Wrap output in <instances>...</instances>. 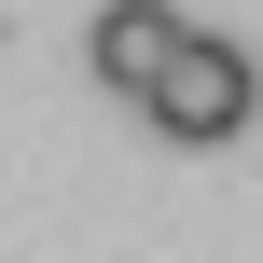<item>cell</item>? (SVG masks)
Listing matches in <instances>:
<instances>
[{
	"label": "cell",
	"instance_id": "6da1fadb",
	"mask_svg": "<svg viewBox=\"0 0 263 263\" xmlns=\"http://www.w3.org/2000/svg\"><path fill=\"white\" fill-rule=\"evenodd\" d=\"M250 55H236V42H222V28H180V55H166V69H153V97H139V111H153V139H194V153H208V139H236V125H250Z\"/></svg>",
	"mask_w": 263,
	"mask_h": 263
},
{
	"label": "cell",
	"instance_id": "7a4b0ae2",
	"mask_svg": "<svg viewBox=\"0 0 263 263\" xmlns=\"http://www.w3.org/2000/svg\"><path fill=\"white\" fill-rule=\"evenodd\" d=\"M166 55H180V14H166V0H97V14H83V69H97L111 97H153Z\"/></svg>",
	"mask_w": 263,
	"mask_h": 263
}]
</instances>
